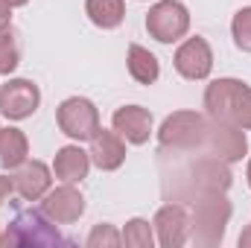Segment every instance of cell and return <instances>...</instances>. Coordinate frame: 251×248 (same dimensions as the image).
Returning <instances> with one entry per match:
<instances>
[{
    "label": "cell",
    "instance_id": "cell-15",
    "mask_svg": "<svg viewBox=\"0 0 251 248\" xmlns=\"http://www.w3.org/2000/svg\"><path fill=\"white\" fill-rule=\"evenodd\" d=\"M91 161L100 167V170H105V173H111V170H120L126 161V143L123 137L117 134V131H105V128H100L94 137H91Z\"/></svg>",
    "mask_w": 251,
    "mask_h": 248
},
{
    "label": "cell",
    "instance_id": "cell-23",
    "mask_svg": "<svg viewBox=\"0 0 251 248\" xmlns=\"http://www.w3.org/2000/svg\"><path fill=\"white\" fill-rule=\"evenodd\" d=\"M123 246V234L114 231V225H97L88 234V248H117Z\"/></svg>",
    "mask_w": 251,
    "mask_h": 248
},
{
    "label": "cell",
    "instance_id": "cell-10",
    "mask_svg": "<svg viewBox=\"0 0 251 248\" xmlns=\"http://www.w3.org/2000/svg\"><path fill=\"white\" fill-rule=\"evenodd\" d=\"M41 210L47 213L50 222H56V225H70V222H76V219L85 213V196H82L73 184H62V187H56V190H47V193H44Z\"/></svg>",
    "mask_w": 251,
    "mask_h": 248
},
{
    "label": "cell",
    "instance_id": "cell-9",
    "mask_svg": "<svg viewBox=\"0 0 251 248\" xmlns=\"http://www.w3.org/2000/svg\"><path fill=\"white\" fill-rule=\"evenodd\" d=\"M152 225L158 231V243L164 248H181L190 240V231H193V213L184 204L170 201L155 213Z\"/></svg>",
    "mask_w": 251,
    "mask_h": 248
},
{
    "label": "cell",
    "instance_id": "cell-18",
    "mask_svg": "<svg viewBox=\"0 0 251 248\" xmlns=\"http://www.w3.org/2000/svg\"><path fill=\"white\" fill-rule=\"evenodd\" d=\"M128 73H131L134 82L152 85V82H158V76H161V64H158V59H155L146 47L131 44V47H128Z\"/></svg>",
    "mask_w": 251,
    "mask_h": 248
},
{
    "label": "cell",
    "instance_id": "cell-13",
    "mask_svg": "<svg viewBox=\"0 0 251 248\" xmlns=\"http://www.w3.org/2000/svg\"><path fill=\"white\" fill-rule=\"evenodd\" d=\"M50 170H47V164H41V161H24L18 170H15V175H12V184H15V193L24 198V201H38V198H44V193L50 190Z\"/></svg>",
    "mask_w": 251,
    "mask_h": 248
},
{
    "label": "cell",
    "instance_id": "cell-14",
    "mask_svg": "<svg viewBox=\"0 0 251 248\" xmlns=\"http://www.w3.org/2000/svg\"><path fill=\"white\" fill-rule=\"evenodd\" d=\"M111 123H114V131L123 140L134 143V146H143L149 140V134H152V114L146 108H140V105L117 108L114 117H111Z\"/></svg>",
    "mask_w": 251,
    "mask_h": 248
},
{
    "label": "cell",
    "instance_id": "cell-28",
    "mask_svg": "<svg viewBox=\"0 0 251 248\" xmlns=\"http://www.w3.org/2000/svg\"><path fill=\"white\" fill-rule=\"evenodd\" d=\"M249 184H251V161H249Z\"/></svg>",
    "mask_w": 251,
    "mask_h": 248
},
{
    "label": "cell",
    "instance_id": "cell-3",
    "mask_svg": "<svg viewBox=\"0 0 251 248\" xmlns=\"http://www.w3.org/2000/svg\"><path fill=\"white\" fill-rule=\"evenodd\" d=\"M207 125H210V117H204L199 111H176L164 120L161 131H158V140L164 149H176V152L204 149Z\"/></svg>",
    "mask_w": 251,
    "mask_h": 248
},
{
    "label": "cell",
    "instance_id": "cell-8",
    "mask_svg": "<svg viewBox=\"0 0 251 248\" xmlns=\"http://www.w3.org/2000/svg\"><path fill=\"white\" fill-rule=\"evenodd\" d=\"M204 149H207L210 155H216L219 161H225V164L243 161V155H246V149H249L246 128H240V125H234V123H222V120H213V117H210Z\"/></svg>",
    "mask_w": 251,
    "mask_h": 248
},
{
    "label": "cell",
    "instance_id": "cell-17",
    "mask_svg": "<svg viewBox=\"0 0 251 248\" xmlns=\"http://www.w3.org/2000/svg\"><path fill=\"white\" fill-rule=\"evenodd\" d=\"M29 158V140L21 128H0V167L18 170Z\"/></svg>",
    "mask_w": 251,
    "mask_h": 248
},
{
    "label": "cell",
    "instance_id": "cell-6",
    "mask_svg": "<svg viewBox=\"0 0 251 248\" xmlns=\"http://www.w3.org/2000/svg\"><path fill=\"white\" fill-rule=\"evenodd\" d=\"M56 120H59V128L73 140H91L100 131V111L85 97L64 99L59 105V111H56Z\"/></svg>",
    "mask_w": 251,
    "mask_h": 248
},
{
    "label": "cell",
    "instance_id": "cell-5",
    "mask_svg": "<svg viewBox=\"0 0 251 248\" xmlns=\"http://www.w3.org/2000/svg\"><path fill=\"white\" fill-rule=\"evenodd\" d=\"M146 29L161 44H173V41L184 38L190 29L187 6L178 3V0H161V3H155L149 9V15H146Z\"/></svg>",
    "mask_w": 251,
    "mask_h": 248
},
{
    "label": "cell",
    "instance_id": "cell-2",
    "mask_svg": "<svg viewBox=\"0 0 251 248\" xmlns=\"http://www.w3.org/2000/svg\"><path fill=\"white\" fill-rule=\"evenodd\" d=\"M231 219V201L225 198V193L213 190V193H199L196 196V207H193V231L190 240L196 246H219L225 237V225Z\"/></svg>",
    "mask_w": 251,
    "mask_h": 248
},
{
    "label": "cell",
    "instance_id": "cell-16",
    "mask_svg": "<svg viewBox=\"0 0 251 248\" xmlns=\"http://www.w3.org/2000/svg\"><path fill=\"white\" fill-rule=\"evenodd\" d=\"M91 170V155L82 152L79 146H62L56 152V161H53V173L56 178L64 181V184H76L88 175Z\"/></svg>",
    "mask_w": 251,
    "mask_h": 248
},
{
    "label": "cell",
    "instance_id": "cell-21",
    "mask_svg": "<svg viewBox=\"0 0 251 248\" xmlns=\"http://www.w3.org/2000/svg\"><path fill=\"white\" fill-rule=\"evenodd\" d=\"M123 243L128 248H152V246H155L152 225H149L146 219H131V222H126Z\"/></svg>",
    "mask_w": 251,
    "mask_h": 248
},
{
    "label": "cell",
    "instance_id": "cell-1",
    "mask_svg": "<svg viewBox=\"0 0 251 248\" xmlns=\"http://www.w3.org/2000/svg\"><path fill=\"white\" fill-rule=\"evenodd\" d=\"M207 117L251 128V88L240 79H216L204 91Z\"/></svg>",
    "mask_w": 251,
    "mask_h": 248
},
{
    "label": "cell",
    "instance_id": "cell-11",
    "mask_svg": "<svg viewBox=\"0 0 251 248\" xmlns=\"http://www.w3.org/2000/svg\"><path fill=\"white\" fill-rule=\"evenodd\" d=\"M176 70L184 76V79H207L210 70H213V53H210V44L204 38H187L178 50H176Z\"/></svg>",
    "mask_w": 251,
    "mask_h": 248
},
{
    "label": "cell",
    "instance_id": "cell-7",
    "mask_svg": "<svg viewBox=\"0 0 251 248\" xmlns=\"http://www.w3.org/2000/svg\"><path fill=\"white\" fill-rule=\"evenodd\" d=\"M41 91L29 79H9L0 85V114L9 120H26L38 111Z\"/></svg>",
    "mask_w": 251,
    "mask_h": 248
},
{
    "label": "cell",
    "instance_id": "cell-27",
    "mask_svg": "<svg viewBox=\"0 0 251 248\" xmlns=\"http://www.w3.org/2000/svg\"><path fill=\"white\" fill-rule=\"evenodd\" d=\"M6 3H9V6H12V9H15V6H26V3H29V0H6Z\"/></svg>",
    "mask_w": 251,
    "mask_h": 248
},
{
    "label": "cell",
    "instance_id": "cell-4",
    "mask_svg": "<svg viewBox=\"0 0 251 248\" xmlns=\"http://www.w3.org/2000/svg\"><path fill=\"white\" fill-rule=\"evenodd\" d=\"M64 243L59 231L47 222L44 210H21L9 231L0 237V246H59Z\"/></svg>",
    "mask_w": 251,
    "mask_h": 248
},
{
    "label": "cell",
    "instance_id": "cell-22",
    "mask_svg": "<svg viewBox=\"0 0 251 248\" xmlns=\"http://www.w3.org/2000/svg\"><path fill=\"white\" fill-rule=\"evenodd\" d=\"M231 32H234V41L243 53H251V6L240 9L234 15V24H231Z\"/></svg>",
    "mask_w": 251,
    "mask_h": 248
},
{
    "label": "cell",
    "instance_id": "cell-25",
    "mask_svg": "<svg viewBox=\"0 0 251 248\" xmlns=\"http://www.w3.org/2000/svg\"><path fill=\"white\" fill-rule=\"evenodd\" d=\"M9 18H12V6H9L6 0H0V26H6Z\"/></svg>",
    "mask_w": 251,
    "mask_h": 248
},
{
    "label": "cell",
    "instance_id": "cell-20",
    "mask_svg": "<svg viewBox=\"0 0 251 248\" xmlns=\"http://www.w3.org/2000/svg\"><path fill=\"white\" fill-rule=\"evenodd\" d=\"M21 64V35L12 24L0 26V76H9Z\"/></svg>",
    "mask_w": 251,
    "mask_h": 248
},
{
    "label": "cell",
    "instance_id": "cell-12",
    "mask_svg": "<svg viewBox=\"0 0 251 248\" xmlns=\"http://www.w3.org/2000/svg\"><path fill=\"white\" fill-rule=\"evenodd\" d=\"M231 178L234 175H231L228 164L219 161L216 155H201L190 170V187L196 190V196L199 193H213V190L225 193L231 187Z\"/></svg>",
    "mask_w": 251,
    "mask_h": 248
},
{
    "label": "cell",
    "instance_id": "cell-26",
    "mask_svg": "<svg viewBox=\"0 0 251 248\" xmlns=\"http://www.w3.org/2000/svg\"><path fill=\"white\" fill-rule=\"evenodd\" d=\"M240 248H251V225L240 234Z\"/></svg>",
    "mask_w": 251,
    "mask_h": 248
},
{
    "label": "cell",
    "instance_id": "cell-19",
    "mask_svg": "<svg viewBox=\"0 0 251 248\" xmlns=\"http://www.w3.org/2000/svg\"><path fill=\"white\" fill-rule=\"evenodd\" d=\"M85 12L100 29H117L126 18V3L123 0H85Z\"/></svg>",
    "mask_w": 251,
    "mask_h": 248
},
{
    "label": "cell",
    "instance_id": "cell-24",
    "mask_svg": "<svg viewBox=\"0 0 251 248\" xmlns=\"http://www.w3.org/2000/svg\"><path fill=\"white\" fill-rule=\"evenodd\" d=\"M15 193V184H12V178H6V175H0V204L9 198Z\"/></svg>",
    "mask_w": 251,
    "mask_h": 248
}]
</instances>
